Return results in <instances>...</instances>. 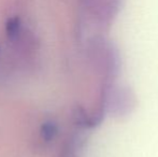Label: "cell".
Wrapping results in <instances>:
<instances>
[{"label":"cell","instance_id":"1","mask_svg":"<svg viewBox=\"0 0 158 157\" xmlns=\"http://www.w3.org/2000/svg\"><path fill=\"white\" fill-rule=\"evenodd\" d=\"M135 107L133 94L126 87H113L111 95V108L114 116H125Z\"/></svg>","mask_w":158,"mask_h":157},{"label":"cell","instance_id":"2","mask_svg":"<svg viewBox=\"0 0 158 157\" xmlns=\"http://www.w3.org/2000/svg\"><path fill=\"white\" fill-rule=\"evenodd\" d=\"M57 134V127L52 122H46L41 127V137L43 140L51 141L55 138Z\"/></svg>","mask_w":158,"mask_h":157},{"label":"cell","instance_id":"3","mask_svg":"<svg viewBox=\"0 0 158 157\" xmlns=\"http://www.w3.org/2000/svg\"><path fill=\"white\" fill-rule=\"evenodd\" d=\"M21 28V21L19 17H12L6 23V34L10 38H14L19 35Z\"/></svg>","mask_w":158,"mask_h":157}]
</instances>
